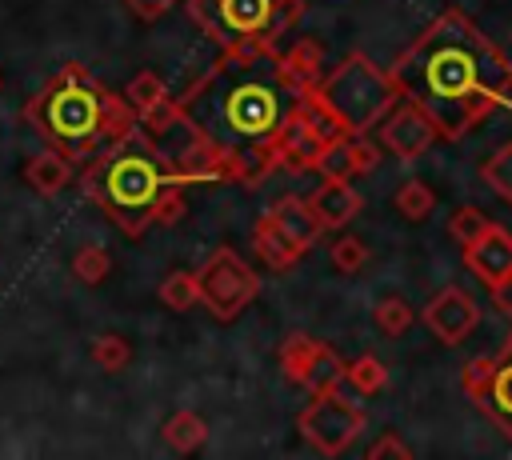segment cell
I'll return each mask as SVG.
<instances>
[{"instance_id": "f546056e", "label": "cell", "mask_w": 512, "mask_h": 460, "mask_svg": "<svg viewBox=\"0 0 512 460\" xmlns=\"http://www.w3.org/2000/svg\"><path fill=\"white\" fill-rule=\"evenodd\" d=\"M184 184H164L160 188V196H156V204H152V224H176V220H184V192H180Z\"/></svg>"}, {"instance_id": "e575fe53", "label": "cell", "mask_w": 512, "mask_h": 460, "mask_svg": "<svg viewBox=\"0 0 512 460\" xmlns=\"http://www.w3.org/2000/svg\"><path fill=\"white\" fill-rule=\"evenodd\" d=\"M0 88H4V76H0Z\"/></svg>"}, {"instance_id": "ba28073f", "label": "cell", "mask_w": 512, "mask_h": 460, "mask_svg": "<svg viewBox=\"0 0 512 460\" xmlns=\"http://www.w3.org/2000/svg\"><path fill=\"white\" fill-rule=\"evenodd\" d=\"M364 408L352 404L348 396H340V388L332 392H316L312 404L296 416V432L320 452V456H340L352 448V440L364 432Z\"/></svg>"}, {"instance_id": "4316f807", "label": "cell", "mask_w": 512, "mask_h": 460, "mask_svg": "<svg viewBox=\"0 0 512 460\" xmlns=\"http://www.w3.org/2000/svg\"><path fill=\"white\" fill-rule=\"evenodd\" d=\"M108 272H112V256H108L100 244H84V248L72 256V276H76L80 284H100Z\"/></svg>"}, {"instance_id": "83f0119b", "label": "cell", "mask_w": 512, "mask_h": 460, "mask_svg": "<svg viewBox=\"0 0 512 460\" xmlns=\"http://www.w3.org/2000/svg\"><path fill=\"white\" fill-rule=\"evenodd\" d=\"M480 176L488 180V188H492L496 196L512 200V144H500V148H496V152L484 160Z\"/></svg>"}, {"instance_id": "5bb4252c", "label": "cell", "mask_w": 512, "mask_h": 460, "mask_svg": "<svg viewBox=\"0 0 512 460\" xmlns=\"http://www.w3.org/2000/svg\"><path fill=\"white\" fill-rule=\"evenodd\" d=\"M360 192L352 188V180H324L312 196H308V208L316 212V220H320V228L328 232V228H344L356 212H360Z\"/></svg>"}, {"instance_id": "8fae6325", "label": "cell", "mask_w": 512, "mask_h": 460, "mask_svg": "<svg viewBox=\"0 0 512 460\" xmlns=\"http://www.w3.org/2000/svg\"><path fill=\"white\" fill-rule=\"evenodd\" d=\"M376 128H380V140L376 144L384 152H392L396 160H416V156H424L440 140V128L432 124V116L420 104L404 100V96L388 108V116Z\"/></svg>"}, {"instance_id": "52a82bcc", "label": "cell", "mask_w": 512, "mask_h": 460, "mask_svg": "<svg viewBox=\"0 0 512 460\" xmlns=\"http://www.w3.org/2000/svg\"><path fill=\"white\" fill-rule=\"evenodd\" d=\"M196 296L216 320H236L248 304L260 296V276L244 264L236 248H216L200 268H196Z\"/></svg>"}, {"instance_id": "7402d4cb", "label": "cell", "mask_w": 512, "mask_h": 460, "mask_svg": "<svg viewBox=\"0 0 512 460\" xmlns=\"http://www.w3.org/2000/svg\"><path fill=\"white\" fill-rule=\"evenodd\" d=\"M416 320V312H412V304L404 300V296H380L376 304H372V324L384 332V336H404L408 332V324Z\"/></svg>"}, {"instance_id": "d6986e66", "label": "cell", "mask_w": 512, "mask_h": 460, "mask_svg": "<svg viewBox=\"0 0 512 460\" xmlns=\"http://www.w3.org/2000/svg\"><path fill=\"white\" fill-rule=\"evenodd\" d=\"M208 440V424L196 416V412H172L168 420H164V444L172 448V452H196L200 444Z\"/></svg>"}, {"instance_id": "f1b7e54d", "label": "cell", "mask_w": 512, "mask_h": 460, "mask_svg": "<svg viewBox=\"0 0 512 460\" xmlns=\"http://www.w3.org/2000/svg\"><path fill=\"white\" fill-rule=\"evenodd\" d=\"M484 228H488V216H484L476 204H460V208L448 216V236H452L460 248H464L468 240H476Z\"/></svg>"}, {"instance_id": "9c48e42d", "label": "cell", "mask_w": 512, "mask_h": 460, "mask_svg": "<svg viewBox=\"0 0 512 460\" xmlns=\"http://www.w3.org/2000/svg\"><path fill=\"white\" fill-rule=\"evenodd\" d=\"M280 368L288 380H296L312 396L344 384V360L336 356V348L316 336H304V332H296L280 344Z\"/></svg>"}, {"instance_id": "5b68a950", "label": "cell", "mask_w": 512, "mask_h": 460, "mask_svg": "<svg viewBox=\"0 0 512 460\" xmlns=\"http://www.w3.org/2000/svg\"><path fill=\"white\" fill-rule=\"evenodd\" d=\"M184 12L220 48H280L304 0H188Z\"/></svg>"}, {"instance_id": "4dcf8cb0", "label": "cell", "mask_w": 512, "mask_h": 460, "mask_svg": "<svg viewBox=\"0 0 512 460\" xmlns=\"http://www.w3.org/2000/svg\"><path fill=\"white\" fill-rule=\"evenodd\" d=\"M348 148H352V172L368 176L380 164V144L368 140V132H348Z\"/></svg>"}, {"instance_id": "603a6c76", "label": "cell", "mask_w": 512, "mask_h": 460, "mask_svg": "<svg viewBox=\"0 0 512 460\" xmlns=\"http://www.w3.org/2000/svg\"><path fill=\"white\" fill-rule=\"evenodd\" d=\"M156 296H160V304L172 308V312L196 308V304H200V296H196V272H168V276L160 280Z\"/></svg>"}, {"instance_id": "cb8c5ba5", "label": "cell", "mask_w": 512, "mask_h": 460, "mask_svg": "<svg viewBox=\"0 0 512 460\" xmlns=\"http://www.w3.org/2000/svg\"><path fill=\"white\" fill-rule=\"evenodd\" d=\"M88 356H92V364H96L100 372H124L128 360H132V344H128L124 336H116V332H100V336L92 340Z\"/></svg>"}, {"instance_id": "ac0fdd59", "label": "cell", "mask_w": 512, "mask_h": 460, "mask_svg": "<svg viewBox=\"0 0 512 460\" xmlns=\"http://www.w3.org/2000/svg\"><path fill=\"white\" fill-rule=\"evenodd\" d=\"M280 60L288 76L300 80L304 88H316V80L324 76V48L316 40H296L292 48H280Z\"/></svg>"}, {"instance_id": "2e32d148", "label": "cell", "mask_w": 512, "mask_h": 460, "mask_svg": "<svg viewBox=\"0 0 512 460\" xmlns=\"http://www.w3.org/2000/svg\"><path fill=\"white\" fill-rule=\"evenodd\" d=\"M24 180H28V188L40 192V196H60V192L76 180V164H72L64 152H56V148H40V152L28 156Z\"/></svg>"}, {"instance_id": "d6a6232c", "label": "cell", "mask_w": 512, "mask_h": 460, "mask_svg": "<svg viewBox=\"0 0 512 460\" xmlns=\"http://www.w3.org/2000/svg\"><path fill=\"white\" fill-rule=\"evenodd\" d=\"M368 456H372V460H380V456H396V460H408V456H412V448H408V444H404L396 432H384V436H380V440L368 448Z\"/></svg>"}, {"instance_id": "d590c367", "label": "cell", "mask_w": 512, "mask_h": 460, "mask_svg": "<svg viewBox=\"0 0 512 460\" xmlns=\"http://www.w3.org/2000/svg\"><path fill=\"white\" fill-rule=\"evenodd\" d=\"M508 348H512V344H508Z\"/></svg>"}, {"instance_id": "7a4b0ae2", "label": "cell", "mask_w": 512, "mask_h": 460, "mask_svg": "<svg viewBox=\"0 0 512 460\" xmlns=\"http://www.w3.org/2000/svg\"><path fill=\"white\" fill-rule=\"evenodd\" d=\"M396 92L420 104L440 136L456 140L512 92V60L464 12H440L388 68Z\"/></svg>"}, {"instance_id": "30bf717a", "label": "cell", "mask_w": 512, "mask_h": 460, "mask_svg": "<svg viewBox=\"0 0 512 460\" xmlns=\"http://www.w3.org/2000/svg\"><path fill=\"white\" fill-rule=\"evenodd\" d=\"M464 392L504 428L512 440V348L504 360L496 356H476L464 364Z\"/></svg>"}, {"instance_id": "277c9868", "label": "cell", "mask_w": 512, "mask_h": 460, "mask_svg": "<svg viewBox=\"0 0 512 460\" xmlns=\"http://www.w3.org/2000/svg\"><path fill=\"white\" fill-rule=\"evenodd\" d=\"M164 184H176V180L160 164V156L148 148L140 124L128 136L104 144L96 156H88L84 172H80L84 196L96 200L100 212L128 240H140L144 228H152V204H156Z\"/></svg>"}, {"instance_id": "484cf974", "label": "cell", "mask_w": 512, "mask_h": 460, "mask_svg": "<svg viewBox=\"0 0 512 460\" xmlns=\"http://www.w3.org/2000/svg\"><path fill=\"white\" fill-rule=\"evenodd\" d=\"M344 380L360 392V396H372L388 384V368L376 360V356H356L352 364H344Z\"/></svg>"}, {"instance_id": "836d02e7", "label": "cell", "mask_w": 512, "mask_h": 460, "mask_svg": "<svg viewBox=\"0 0 512 460\" xmlns=\"http://www.w3.org/2000/svg\"><path fill=\"white\" fill-rule=\"evenodd\" d=\"M488 300L496 304V312H500L504 320H512V276H508V280L488 284Z\"/></svg>"}, {"instance_id": "ffe728a7", "label": "cell", "mask_w": 512, "mask_h": 460, "mask_svg": "<svg viewBox=\"0 0 512 460\" xmlns=\"http://www.w3.org/2000/svg\"><path fill=\"white\" fill-rule=\"evenodd\" d=\"M392 208L404 216V220H412V224H420V220H428L432 216V208H436V192L424 184V180H404L400 188H396V196H392Z\"/></svg>"}, {"instance_id": "3957f363", "label": "cell", "mask_w": 512, "mask_h": 460, "mask_svg": "<svg viewBox=\"0 0 512 460\" xmlns=\"http://www.w3.org/2000/svg\"><path fill=\"white\" fill-rule=\"evenodd\" d=\"M24 120L48 140V148L64 152L72 164H84L104 144L128 136L136 128V112L124 96L104 88L88 68L64 64L48 76V84L24 104Z\"/></svg>"}, {"instance_id": "1f68e13d", "label": "cell", "mask_w": 512, "mask_h": 460, "mask_svg": "<svg viewBox=\"0 0 512 460\" xmlns=\"http://www.w3.org/2000/svg\"><path fill=\"white\" fill-rule=\"evenodd\" d=\"M124 8H128L136 20L152 24V20H160L164 12H172V8H176V0H124Z\"/></svg>"}, {"instance_id": "6da1fadb", "label": "cell", "mask_w": 512, "mask_h": 460, "mask_svg": "<svg viewBox=\"0 0 512 460\" xmlns=\"http://www.w3.org/2000/svg\"><path fill=\"white\" fill-rule=\"evenodd\" d=\"M312 88L288 76L280 48H220V60L176 100L224 156V176L260 184L280 168V136Z\"/></svg>"}, {"instance_id": "8992f818", "label": "cell", "mask_w": 512, "mask_h": 460, "mask_svg": "<svg viewBox=\"0 0 512 460\" xmlns=\"http://www.w3.org/2000/svg\"><path fill=\"white\" fill-rule=\"evenodd\" d=\"M316 100L332 112V120L344 128V132H372L388 108L400 100L396 84L388 72H380L368 56L352 52L344 56L328 76L316 80Z\"/></svg>"}, {"instance_id": "44dd1931", "label": "cell", "mask_w": 512, "mask_h": 460, "mask_svg": "<svg viewBox=\"0 0 512 460\" xmlns=\"http://www.w3.org/2000/svg\"><path fill=\"white\" fill-rule=\"evenodd\" d=\"M124 100H128V108H132L136 120H140V116H148L152 108H160V104L168 100V88H164V80H160L156 72H136V76L128 80V88H124Z\"/></svg>"}, {"instance_id": "9a60e30c", "label": "cell", "mask_w": 512, "mask_h": 460, "mask_svg": "<svg viewBox=\"0 0 512 460\" xmlns=\"http://www.w3.org/2000/svg\"><path fill=\"white\" fill-rule=\"evenodd\" d=\"M300 252H308L320 236H324V228H320V220H316V212L308 208V200H300V196H280L268 212H264Z\"/></svg>"}, {"instance_id": "d4e9b609", "label": "cell", "mask_w": 512, "mask_h": 460, "mask_svg": "<svg viewBox=\"0 0 512 460\" xmlns=\"http://www.w3.org/2000/svg\"><path fill=\"white\" fill-rule=\"evenodd\" d=\"M328 260H332V268H336L340 276H356V272L372 260V248H368L360 236H336Z\"/></svg>"}, {"instance_id": "7c38bea8", "label": "cell", "mask_w": 512, "mask_h": 460, "mask_svg": "<svg viewBox=\"0 0 512 460\" xmlns=\"http://www.w3.org/2000/svg\"><path fill=\"white\" fill-rule=\"evenodd\" d=\"M420 320L428 324V332H432L440 344H460V340H468V336L476 332V324H480V304H476L464 288L448 284V288H440V292L424 304Z\"/></svg>"}, {"instance_id": "e0dca14e", "label": "cell", "mask_w": 512, "mask_h": 460, "mask_svg": "<svg viewBox=\"0 0 512 460\" xmlns=\"http://www.w3.org/2000/svg\"><path fill=\"white\" fill-rule=\"evenodd\" d=\"M252 244H256V252H260V260L268 264V268H276V272H284V268H292L304 252L268 220V216H260L256 220V228H252Z\"/></svg>"}, {"instance_id": "4fadbf2b", "label": "cell", "mask_w": 512, "mask_h": 460, "mask_svg": "<svg viewBox=\"0 0 512 460\" xmlns=\"http://www.w3.org/2000/svg\"><path fill=\"white\" fill-rule=\"evenodd\" d=\"M464 264L484 288L496 280H508L512 276V232L504 224L488 220V228L464 244Z\"/></svg>"}]
</instances>
